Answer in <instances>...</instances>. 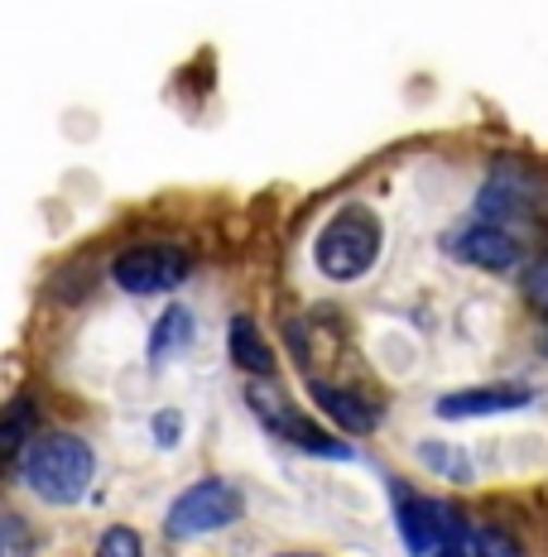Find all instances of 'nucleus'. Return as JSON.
Here are the masks:
<instances>
[{
  "instance_id": "nucleus-7",
  "label": "nucleus",
  "mask_w": 548,
  "mask_h": 557,
  "mask_svg": "<svg viewBox=\"0 0 548 557\" xmlns=\"http://www.w3.org/2000/svg\"><path fill=\"white\" fill-rule=\"evenodd\" d=\"M534 197H539V183H534L529 173H520L515 164H500L491 178H486V188L476 193V212H482V222L506 226L510 216H529Z\"/></svg>"
},
{
  "instance_id": "nucleus-8",
  "label": "nucleus",
  "mask_w": 548,
  "mask_h": 557,
  "mask_svg": "<svg viewBox=\"0 0 548 557\" xmlns=\"http://www.w3.org/2000/svg\"><path fill=\"white\" fill-rule=\"evenodd\" d=\"M534 394L524 385H472L458 394H442L438 399V418H491V413H510L524 409Z\"/></svg>"
},
{
  "instance_id": "nucleus-18",
  "label": "nucleus",
  "mask_w": 548,
  "mask_h": 557,
  "mask_svg": "<svg viewBox=\"0 0 548 557\" xmlns=\"http://www.w3.org/2000/svg\"><path fill=\"white\" fill-rule=\"evenodd\" d=\"M284 557H318V553H284Z\"/></svg>"
},
{
  "instance_id": "nucleus-15",
  "label": "nucleus",
  "mask_w": 548,
  "mask_h": 557,
  "mask_svg": "<svg viewBox=\"0 0 548 557\" xmlns=\"http://www.w3.org/2000/svg\"><path fill=\"white\" fill-rule=\"evenodd\" d=\"M179 428H183V418L173 413V409H165V413L149 418V433H155V443H159V447H179Z\"/></svg>"
},
{
  "instance_id": "nucleus-9",
  "label": "nucleus",
  "mask_w": 548,
  "mask_h": 557,
  "mask_svg": "<svg viewBox=\"0 0 548 557\" xmlns=\"http://www.w3.org/2000/svg\"><path fill=\"white\" fill-rule=\"evenodd\" d=\"M308 389H313V404H318L342 433H370V428H376V409L361 404V394L337 389V385H328V380H313Z\"/></svg>"
},
{
  "instance_id": "nucleus-12",
  "label": "nucleus",
  "mask_w": 548,
  "mask_h": 557,
  "mask_svg": "<svg viewBox=\"0 0 548 557\" xmlns=\"http://www.w3.org/2000/svg\"><path fill=\"white\" fill-rule=\"evenodd\" d=\"M39 437V428H34V399H15L0 418V447H5V457H25V447Z\"/></svg>"
},
{
  "instance_id": "nucleus-13",
  "label": "nucleus",
  "mask_w": 548,
  "mask_h": 557,
  "mask_svg": "<svg viewBox=\"0 0 548 557\" xmlns=\"http://www.w3.org/2000/svg\"><path fill=\"white\" fill-rule=\"evenodd\" d=\"M418 461H424L428 471H438L442 481H472V457H466L462 447H452V443H418Z\"/></svg>"
},
{
  "instance_id": "nucleus-17",
  "label": "nucleus",
  "mask_w": 548,
  "mask_h": 557,
  "mask_svg": "<svg viewBox=\"0 0 548 557\" xmlns=\"http://www.w3.org/2000/svg\"><path fill=\"white\" fill-rule=\"evenodd\" d=\"M529 298H534L539 308H548V260L534 264V274H529Z\"/></svg>"
},
{
  "instance_id": "nucleus-6",
  "label": "nucleus",
  "mask_w": 548,
  "mask_h": 557,
  "mask_svg": "<svg viewBox=\"0 0 548 557\" xmlns=\"http://www.w3.org/2000/svg\"><path fill=\"white\" fill-rule=\"evenodd\" d=\"M442 250H448L452 260L472 264V270H486V274H510L520 264V240L496 222H476L466 231H452V236L442 240Z\"/></svg>"
},
{
  "instance_id": "nucleus-10",
  "label": "nucleus",
  "mask_w": 548,
  "mask_h": 557,
  "mask_svg": "<svg viewBox=\"0 0 548 557\" xmlns=\"http://www.w3.org/2000/svg\"><path fill=\"white\" fill-rule=\"evenodd\" d=\"M227 346H231V361H236L246 375H275V356L270 346H265L260 327H255V318H231V332H227Z\"/></svg>"
},
{
  "instance_id": "nucleus-11",
  "label": "nucleus",
  "mask_w": 548,
  "mask_h": 557,
  "mask_svg": "<svg viewBox=\"0 0 548 557\" xmlns=\"http://www.w3.org/2000/svg\"><path fill=\"white\" fill-rule=\"evenodd\" d=\"M193 312L188 308H169L165 318L155 322V332H149V366H165L173 361L179 351H188L193 346Z\"/></svg>"
},
{
  "instance_id": "nucleus-16",
  "label": "nucleus",
  "mask_w": 548,
  "mask_h": 557,
  "mask_svg": "<svg viewBox=\"0 0 548 557\" xmlns=\"http://www.w3.org/2000/svg\"><path fill=\"white\" fill-rule=\"evenodd\" d=\"M476 543H482V557H515V543H510L506 533H496V529H482L476 533Z\"/></svg>"
},
{
  "instance_id": "nucleus-5",
  "label": "nucleus",
  "mask_w": 548,
  "mask_h": 557,
  "mask_svg": "<svg viewBox=\"0 0 548 557\" xmlns=\"http://www.w3.org/2000/svg\"><path fill=\"white\" fill-rule=\"evenodd\" d=\"M246 399H251V409L255 418H260L270 433H279L284 443H294L299 451H313V457H352V447L346 443H337V437H328L318 423H308L294 404H284L275 389H265V385H251L246 389Z\"/></svg>"
},
{
  "instance_id": "nucleus-2",
  "label": "nucleus",
  "mask_w": 548,
  "mask_h": 557,
  "mask_svg": "<svg viewBox=\"0 0 548 557\" xmlns=\"http://www.w3.org/2000/svg\"><path fill=\"white\" fill-rule=\"evenodd\" d=\"M376 260H380V222L361 202L337 207L318 226V236H313V264L332 284H356L361 274L376 270Z\"/></svg>"
},
{
  "instance_id": "nucleus-14",
  "label": "nucleus",
  "mask_w": 548,
  "mask_h": 557,
  "mask_svg": "<svg viewBox=\"0 0 548 557\" xmlns=\"http://www.w3.org/2000/svg\"><path fill=\"white\" fill-rule=\"evenodd\" d=\"M97 557H145V548H139V533L125 529V524H111L107 533H101Z\"/></svg>"
},
{
  "instance_id": "nucleus-3",
  "label": "nucleus",
  "mask_w": 548,
  "mask_h": 557,
  "mask_svg": "<svg viewBox=\"0 0 548 557\" xmlns=\"http://www.w3.org/2000/svg\"><path fill=\"white\" fill-rule=\"evenodd\" d=\"M241 515H246V500H241L236 485L221 481V475H207V481H193L188 491L169 505L165 533H169V539H179V543L207 539V533L231 529Z\"/></svg>"
},
{
  "instance_id": "nucleus-1",
  "label": "nucleus",
  "mask_w": 548,
  "mask_h": 557,
  "mask_svg": "<svg viewBox=\"0 0 548 557\" xmlns=\"http://www.w3.org/2000/svg\"><path fill=\"white\" fill-rule=\"evenodd\" d=\"M25 485L49 505H77L97 481V451L77 433H39L20 457Z\"/></svg>"
},
{
  "instance_id": "nucleus-4",
  "label": "nucleus",
  "mask_w": 548,
  "mask_h": 557,
  "mask_svg": "<svg viewBox=\"0 0 548 557\" xmlns=\"http://www.w3.org/2000/svg\"><path fill=\"white\" fill-rule=\"evenodd\" d=\"M111 278H115V288H125L135 298L169 294V288H179L188 278V255L173 246H135L111 264Z\"/></svg>"
}]
</instances>
